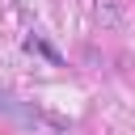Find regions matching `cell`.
Segmentation results:
<instances>
[{"label": "cell", "instance_id": "obj_1", "mask_svg": "<svg viewBox=\"0 0 135 135\" xmlns=\"http://www.w3.org/2000/svg\"><path fill=\"white\" fill-rule=\"evenodd\" d=\"M25 51H34V55H42L46 63H55V68H63V55H59V51H55V46H51L46 38H38V34H30V38H25Z\"/></svg>", "mask_w": 135, "mask_h": 135}, {"label": "cell", "instance_id": "obj_2", "mask_svg": "<svg viewBox=\"0 0 135 135\" xmlns=\"http://www.w3.org/2000/svg\"><path fill=\"white\" fill-rule=\"evenodd\" d=\"M93 13H97V21H101V25H118V0H97V8H93Z\"/></svg>", "mask_w": 135, "mask_h": 135}, {"label": "cell", "instance_id": "obj_3", "mask_svg": "<svg viewBox=\"0 0 135 135\" xmlns=\"http://www.w3.org/2000/svg\"><path fill=\"white\" fill-rule=\"evenodd\" d=\"M13 4H17V8H30V4H34V0H13Z\"/></svg>", "mask_w": 135, "mask_h": 135}]
</instances>
